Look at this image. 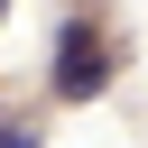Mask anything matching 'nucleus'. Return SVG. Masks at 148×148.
I'll list each match as a JSON object with an SVG mask.
<instances>
[{
    "mask_svg": "<svg viewBox=\"0 0 148 148\" xmlns=\"http://www.w3.org/2000/svg\"><path fill=\"white\" fill-rule=\"evenodd\" d=\"M0 148H37V139H28V130H0Z\"/></svg>",
    "mask_w": 148,
    "mask_h": 148,
    "instance_id": "f03ea898",
    "label": "nucleus"
},
{
    "mask_svg": "<svg viewBox=\"0 0 148 148\" xmlns=\"http://www.w3.org/2000/svg\"><path fill=\"white\" fill-rule=\"evenodd\" d=\"M102 83H111L102 28H92V18H65V28H56V92H65V102H92Z\"/></svg>",
    "mask_w": 148,
    "mask_h": 148,
    "instance_id": "f257e3e1",
    "label": "nucleus"
},
{
    "mask_svg": "<svg viewBox=\"0 0 148 148\" xmlns=\"http://www.w3.org/2000/svg\"><path fill=\"white\" fill-rule=\"evenodd\" d=\"M0 18H9V0H0Z\"/></svg>",
    "mask_w": 148,
    "mask_h": 148,
    "instance_id": "7ed1b4c3",
    "label": "nucleus"
}]
</instances>
